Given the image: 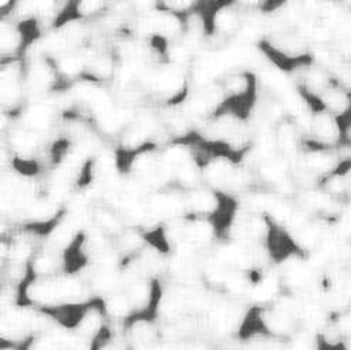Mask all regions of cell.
<instances>
[{
	"mask_svg": "<svg viewBox=\"0 0 351 350\" xmlns=\"http://www.w3.org/2000/svg\"><path fill=\"white\" fill-rule=\"evenodd\" d=\"M63 70L67 71V73H74V71L79 70V65H77L74 60L64 62V63H63Z\"/></svg>",
	"mask_w": 351,
	"mask_h": 350,
	"instance_id": "6da1fadb",
	"label": "cell"
}]
</instances>
